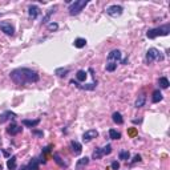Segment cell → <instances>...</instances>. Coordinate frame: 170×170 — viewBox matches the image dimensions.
Segmentation results:
<instances>
[{
  "label": "cell",
  "instance_id": "12",
  "mask_svg": "<svg viewBox=\"0 0 170 170\" xmlns=\"http://www.w3.org/2000/svg\"><path fill=\"white\" fill-rule=\"evenodd\" d=\"M71 84H75L77 88H80V89H85V90H93L96 88V85H97L95 81H93L92 84H88V85H81V84H78L77 81H75V80H71Z\"/></svg>",
  "mask_w": 170,
  "mask_h": 170
},
{
  "label": "cell",
  "instance_id": "20",
  "mask_svg": "<svg viewBox=\"0 0 170 170\" xmlns=\"http://www.w3.org/2000/svg\"><path fill=\"white\" fill-rule=\"evenodd\" d=\"M76 78H77V81H85L87 80V72L85 71H77Z\"/></svg>",
  "mask_w": 170,
  "mask_h": 170
},
{
  "label": "cell",
  "instance_id": "35",
  "mask_svg": "<svg viewBox=\"0 0 170 170\" xmlns=\"http://www.w3.org/2000/svg\"><path fill=\"white\" fill-rule=\"evenodd\" d=\"M32 133L36 135H43V132H39V130H32Z\"/></svg>",
  "mask_w": 170,
  "mask_h": 170
},
{
  "label": "cell",
  "instance_id": "27",
  "mask_svg": "<svg viewBox=\"0 0 170 170\" xmlns=\"http://www.w3.org/2000/svg\"><path fill=\"white\" fill-rule=\"evenodd\" d=\"M53 159H55V162L57 165H60V166H66V162H64L63 159H61V157L59 156V154H53Z\"/></svg>",
  "mask_w": 170,
  "mask_h": 170
},
{
  "label": "cell",
  "instance_id": "17",
  "mask_svg": "<svg viewBox=\"0 0 170 170\" xmlns=\"http://www.w3.org/2000/svg\"><path fill=\"white\" fill-rule=\"evenodd\" d=\"M113 121L116 122V124H118V125H121V124H124V118H122V116H121V113H118V112H114L113 113Z\"/></svg>",
  "mask_w": 170,
  "mask_h": 170
},
{
  "label": "cell",
  "instance_id": "28",
  "mask_svg": "<svg viewBox=\"0 0 170 170\" xmlns=\"http://www.w3.org/2000/svg\"><path fill=\"white\" fill-rule=\"evenodd\" d=\"M55 9H56V7H53V8H51V9H49V12L45 15V18L43 19V23H48V21H49V18H51V15H52V13H55Z\"/></svg>",
  "mask_w": 170,
  "mask_h": 170
},
{
  "label": "cell",
  "instance_id": "3",
  "mask_svg": "<svg viewBox=\"0 0 170 170\" xmlns=\"http://www.w3.org/2000/svg\"><path fill=\"white\" fill-rule=\"evenodd\" d=\"M87 4H88V0H77L75 3H72V6L69 7V15H72V16L78 15L87 7Z\"/></svg>",
  "mask_w": 170,
  "mask_h": 170
},
{
  "label": "cell",
  "instance_id": "19",
  "mask_svg": "<svg viewBox=\"0 0 170 170\" xmlns=\"http://www.w3.org/2000/svg\"><path fill=\"white\" fill-rule=\"evenodd\" d=\"M75 47L76 48H84V47L87 45V40L85 39H81V37H78V39H76L75 40Z\"/></svg>",
  "mask_w": 170,
  "mask_h": 170
},
{
  "label": "cell",
  "instance_id": "10",
  "mask_svg": "<svg viewBox=\"0 0 170 170\" xmlns=\"http://www.w3.org/2000/svg\"><path fill=\"white\" fill-rule=\"evenodd\" d=\"M21 130H23V128L19 126V125H16V124H11L8 128H7V133L11 134V135L19 134V133H21Z\"/></svg>",
  "mask_w": 170,
  "mask_h": 170
},
{
  "label": "cell",
  "instance_id": "23",
  "mask_svg": "<svg viewBox=\"0 0 170 170\" xmlns=\"http://www.w3.org/2000/svg\"><path fill=\"white\" fill-rule=\"evenodd\" d=\"M109 137L112 140H120L121 138V134L117 132V130H114V129H110L109 130Z\"/></svg>",
  "mask_w": 170,
  "mask_h": 170
},
{
  "label": "cell",
  "instance_id": "36",
  "mask_svg": "<svg viewBox=\"0 0 170 170\" xmlns=\"http://www.w3.org/2000/svg\"><path fill=\"white\" fill-rule=\"evenodd\" d=\"M129 134H130V135H134V134H135V130H134V129H130V130H129Z\"/></svg>",
  "mask_w": 170,
  "mask_h": 170
},
{
  "label": "cell",
  "instance_id": "1",
  "mask_svg": "<svg viewBox=\"0 0 170 170\" xmlns=\"http://www.w3.org/2000/svg\"><path fill=\"white\" fill-rule=\"evenodd\" d=\"M9 77L18 85H25V84H32V83H37L40 80V76L37 72L29 69V68H18L13 69L9 73Z\"/></svg>",
  "mask_w": 170,
  "mask_h": 170
},
{
  "label": "cell",
  "instance_id": "4",
  "mask_svg": "<svg viewBox=\"0 0 170 170\" xmlns=\"http://www.w3.org/2000/svg\"><path fill=\"white\" fill-rule=\"evenodd\" d=\"M162 55L161 52H159L157 48H150L149 51L146 52V57H145V60H146L147 64H152L153 61H156V60H162Z\"/></svg>",
  "mask_w": 170,
  "mask_h": 170
},
{
  "label": "cell",
  "instance_id": "34",
  "mask_svg": "<svg viewBox=\"0 0 170 170\" xmlns=\"http://www.w3.org/2000/svg\"><path fill=\"white\" fill-rule=\"evenodd\" d=\"M49 152H51V146H47V147H45V149H44V150H43V153H44V154H48V153H49Z\"/></svg>",
  "mask_w": 170,
  "mask_h": 170
},
{
  "label": "cell",
  "instance_id": "26",
  "mask_svg": "<svg viewBox=\"0 0 170 170\" xmlns=\"http://www.w3.org/2000/svg\"><path fill=\"white\" fill-rule=\"evenodd\" d=\"M92 157H93L95 159H100L101 157H104V154H102V150H101V147H98V149H96L95 152H93Z\"/></svg>",
  "mask_w": 170,
  "mask_h": 170
},
{
  "label": "cell",
  "instance_id": "37",
  "mask_svg": "<svg viewBox=\"0 0 170 170\" xmlns=\"http://www.w3.org/2000/svg\"><path fill=\"white\" fill-rule=\"evenodd\" d=\"M20 170H32V169H29V167L25 165V166H21V169H20Z\"/></svg>",
  "mask_w": 170,
  "mask_h": 170
},
{
  "label": "cell",
  "instance_id": "31",
  "mask_svg": "<svg viewBox=\"0 0 170 170\" xmlns=\"http://www.w3.org/2000/svg\"><path fill=\"white\" fill-rule=\"evenodd\" d=\"M48 29L49 31H57L59 29V24L57 23H48Z\"/></svg>",
  "mask_w": 170,
  "mask_h": 170
},
{
  "label": "cell",
  "instance_id": "15",
  "mask_svg": "<svg viewBox=\"0 0 170 170\" xmlns=\"http://www.w3.org/2000/svg\"><path fill=\"white\" fill-rule=\"evenodd\" d=\"M145 101H146V96H145V95H140L138 98L135 100L134 107H135V108H142V107L145 105Z\"/></svg>",
  "mask_w": 170,
  "mask_h": 170
},
{
  "label": "cell",
  "instance_id": "5",
  "mask_svg": "<svg viewBox=\"0 0 170 170\" xmlns=\"http://www.w3.org/2000/svg\"><path fill=\"white\" fill-rule=\"evenodd\" d=\"M0 29L8 36H13L15 33V28L9 21H0Z\"/></svg>",
  "mask_w": 170,
  "mask_h": 170
},
{
  "label": "cell",
  "instance_id": "25",
  "mask_svg": "<svg viewBox=\"0 0 170 170\" xmlns=\"http://www.w3.org/2000/svg\"><path fill=\"white\" fill-rule=\"evenodd\" d=\"M118 156H120V159H122V161H128L129 157H130V153L128 152V150H121Z\"/></svg>",
  "mask_w": 170,
  "mask_h": 170
},
{
  "label": "cell",
  "instance_id": "14",
  "mask_svg": "<svg viewBox=\"0 0 170 170\" xmlns=\"http://www.w3.org/2000/svg\"><path fill=\"white\" fill-rule=\"evenodd\" d=\"M21 124L24 125V126H27V128H35V126H37L39 124H40V120H23L21 121Z\"/></svg>",
  "mask_w": 170,
  "mask_h": 170
},
{
  "label": "cell",
  "instance_id": "6",
  "mask_svg": "<svg viewBox=\"0 0 170 170\" xmlns=\"http://www.w3.org/2000/svg\"><path fill=\"white\" fill-rule=\"evenodd\" d=\"M122 11H124V8H122L121 6H117V4L110 6V7H108V8H107V13L109 15V16H113V18L120 16V15L122 13Z\"/></svg>",
  "mask_w": 170,
  "mask_h": 170
},
{
  "label": "cell",
  "instance_id": "29",
  "mask_svg": "<svg viewBox=\"0 0 170 170\" xmlns=\"http://www.w3.org/2000/svg\"><path fill=\"white\" fill-rule=\"evenodd\" d=\"M101 150H102V154H104V156H108V154L112 153V146H110V145H107V146L101 147Z\"/></svg>",
  "mask_w": 170,
  "mask_h": 170
},
{
  "label": "cell",
  "instance_id": "16",
  "mask_svg": "<svg viewBox=\"0 0 170 170\" xmlns=\"http://www.w3.org/2000/svg\"><path fill=\"white\" fill-rule=\"evenodd\" d=\"M7 167L9 170H16V156H12L11 158L7 161Z\"/></svg>",
  "mask_w": 170,
  "mask_h": 170
},
{
  "label": "cell",
  "instance_id": "38",
  "mask_svg": "<svg viewBox=\"0 0 170 170\" xmlns=\"http://www.w3.org/2000/svg\"><path fill=\"white\" fill-rule=\"evenodd\" d=\"M1 169H3V166H1V165H0V170H1Z\"/></svg>",
  "mask_w": 170,
  "mask_h": 170
},
{
  "label": "cell",
  "instance_id": "21",
  "mask_svg": "<svg viewBox=\"0 0 170 170\" xmlns=\"http://www.w3.org/2000/svg\"><path fill=\"white\" fill-rule=\"evenodd\" d=\"M89 164V158L88 157H84V158H81V159H78L77 161V169L80 170L83 166H87V165Z\"/></svg>",
  "mask_w": 170,
  "mask_h": 170
},
{
  "label": "cell",
  "instance_id": "32",
  "mask_svg": "<svg viewBox=\"0 0 170 170\" xmlns=\"http://www.w3.org/2000/svg\"><path fill=\"white\" fill-rule=\"evenodd\" d=\"M112 169L113 170H118V169H120V164H118L117 161H113L112 162Z\"/></svg>",
  "mask_w": 170,
  "mask_h": 170
},
{
  "label": "cell",
  "instance_id": "30",
  "mask_svg": "<svg viewBox=\"0 0 170 170\" xmlns=\"http://www.w3.org/2000/svg\"><path fill=\"white\" fill-rule=\"evenodd\" d=\"M116 68H117V64H116V63H108L107 64V71H108V72H113V71H116Z\"/></svg>",
  "mask_w": 170,
  "mask_h": 170
},
{
  "label": "cell",
  "instance_id": "8",
  "mask_svg": "<svg viewBox=\"0 0 170 170\" xmlns=\"http://www.w3.org/2000/svg\"><path fill=\"white\" fill-rule=\"evenodd\" d=\"M97 135H98V132H97V130H95V129L87 130V132H85V133L83 134V141H84V142H89V141H92L93 138H96Z\"/></svg>",
  "mask_w": 170,
  "mask_h": 170
},
{
  "label": "cell",
  "instance_id": "2",
  "mask_svg": "<svg viewBox=\"0 0 170 170\" xmlns=\"http://www.w3.org/2000/svg\"><path fill=\"white\" fill-rule=\"evenodd\" d=\"M170 32V25L169 24H165L162 27H158V28H153V29H149L146 33V36L149 39H156L157 36H166L169 35Z\"/></svg>",
  "mask_w": 170,
  "mask_h": 170
},
{
  "label": "cell",
  "instance_id": "18",
  "mask_svg": "<svg viewBox=\"0 0 170 170\" xmlns=\"http://www.w3.org/2000/svg\"><path fill=\"white\" fill-rule=\"evenodd\" d=\"M162 100V93L159 92L158 89L157 90H154L153 92V97H152V101L154 102V104H157V102H159V101Z\"/></svg>",
  "mask_w": 170,
  "mask_h": 170
},
{
  "label": "cell",
  "instance_id": "7",
  "mask_svg": "<svg viewBox=\"0 0 170 170\" xmlns=\"http://www.w3.org/2000/svg\"><path fill=\"white\" fill-rule=\"evenodd\" d=\"M121 60V51H118V49H113L112 52L108 55V63H116L117 61Z\"/></svg>",
  "mask_w": 170,
  "mask_h": 170
},
{
  "label": "cell",
  "instance_id": "24",
  "mask_svg": "<svg viewBox=\"0 0 170 170\" xmlns=\"http://www.w3.org/2000/svg\"><path fill=\"white\" fill-rule=\"evenodd\" d=\"M55 73L57 76H60V77H63V76H65L66 73H69V69H68V68H57V69L55 71Z\"/></svg>",
  "mask_w": 170,
  "mask_h": 170
},
{
  "label": "cell",
  "instance_id": "13",
  "mask_svg": "<svg viewBox=\"0 0 170 170\" xmlns=\"http://www.w3.org/2000/svg\"><path fill=\"white\" fill-rule=\"evenodd\" d=\"M28 13H29V18L31 19H36L40 15V8L37 6H29Z\"/></svg>",
  "mask_w": 170,
  "mask_h": 170
},
{
  "label": "cell",
  "instance_id": "22",
  "mask_svg": "<svg viewBox=\"0 0 170 170\" xmlns=\"http://www.w3.org/2000/svg\"><path fill=\"white\" fill-rule=\"evenodd\" d=\"M159 83V87L162 88V89H166V88H169V80H167L166 77H161L158 80Z\"/></svg>",
  "mask_w": 170,
  "mask_h": 170
},
{
  "label": "cell",
  "instance_id": "11",
  "mask_svg": "<svg viewBox=\"0 0 170 170\" xmlns=\"http://www.w3.org/2000/svg\"><path fill=\"white\" fill-rule=\"evenodd\" d=\"M71 149H72L75 156H78L83 152V146H81V144L78 141H71Z\"/></svg>",
  "mask_w": 170,
  "mask_h": 170
},
{
  "label": "cell",
  "instance_id": "9",
  "mask_svg": "<svg viewBox=\"0 0 170 170\" xmlns=\"http://www.w3.org/2000/svg\"><path fill=\"white\" fill-rule=\"evenodd\" d=\"M15 117H16V114H15L13 112L7 110V112H4V113H1V114H0V124H3V122L8 121V120H13Z\"/></svg>",
  "mask_w": 170,
  "mask_h": 170
},
{
  "label": "cell",
  "instance_id": "33",
  "mask_svg": "<svg viewBox=\"0 0 170 170\" xmlns=\"http://www.w3.org/2000/svg\"><path fill=\"white\" fill-rule=\"evenodd\" d=\"M140 161H141V156H140V154H135L134 158H133V161H132V164H135V162H140Z\"/></svg>",
  "mask_w": 170,
  "mask_h": 170
}]
</instances>
